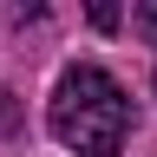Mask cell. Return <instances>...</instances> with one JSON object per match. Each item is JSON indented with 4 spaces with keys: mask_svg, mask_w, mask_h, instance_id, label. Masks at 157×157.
Listing matches in <instances>:
<instances>
[{
    "mask_svg": "<svg viewBox=\"0 0 157 157\" xmlns=\"http://www.w3.org/2000/svg\"><path fill=\"white\" fill-rule=\"evenodd\" d=\"M33 13H46V0H13V20H33Z\"/></svg>",
    "mask_w": 157,
    "mask_h": 157,
    "instance_id": "5",
    "label": "cell"
},
{
    "mask_svg": "<svg viewBox=\"0 0 157 157\" xmlns=\"http://www.w3.org/2000/svg\"><path fill=\"white\" fill-rule=\"evenodd\" d=\"M13 124H20V105H13L7 92H0V131H13Z\"/></svg>",
    "mask_w": 157,
    "mask_h": 157,
    "instance_id": "4",
    "label": "cell"
},
{
    "mask_svg": "<svg viewBox=\"0 0 157 157\" xmlns=\"http://www.w3.org/2000/svg\"><path fill=\"white\" fill-rule=\"evenodd\" d=\"M85 20L98 33H118V26H124V7H118V0H85Z\"/></svg>",
    "mask_w": 157,
    "mask_h": 157,
    "instance_id": "2",
    "label": "cell"
},
{
    "mask_svg": "<svg viewBox=\"0 0 157 157\" xmlns=\"http://www.w3.org/2000/svg\"><path fill=\"white\" fill-rule=\"evenodd\" d=\"M131 26H137V33L157 46V0H137V7H131Z\"/></svg>",
    "mask_w": 157,
    "mask_h": 157,
    "instance_id": "3",
    "label": "cell"
},
{
    "mask_svg": "<svg viewBox=\"0 0 157 157\" xmlns=\"http://www.w3.org/2000/svg\"><path fill=\"white\" fill-rule=\"evenodd\" d=\"M52 137L66 151H85V157H118L124 151V131H131V98L111 72L98 66H72L66 78L52 85V111H46Z\"/></svg>",
    "mask_w": 157,
    "mask_h": 157,
    "instance_id": "1",
    "label": "cell"
}]
</instances>
